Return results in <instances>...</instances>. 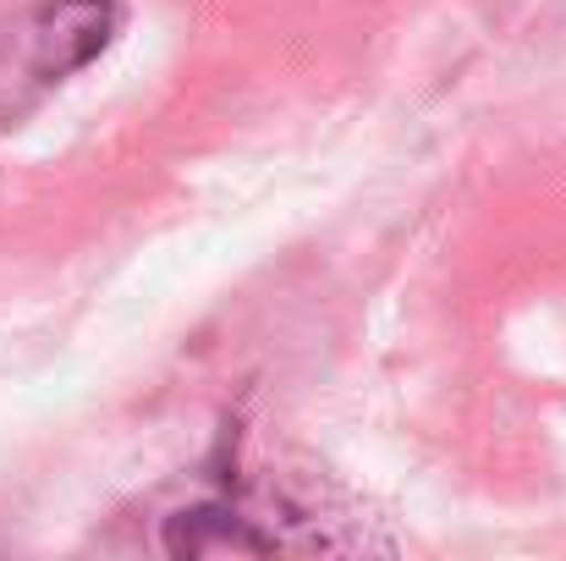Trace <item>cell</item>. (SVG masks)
<instances>
[{
	"instance_id": "1",
	"label": "cell",
	"mask_w": 566,
	"mask_h": 561,
	"mask_svg": "<svg viewBox=\"0 0 566 561\" xmlns=\"http://www.w3.org/2000/svg\"><path fill=\"white\" fill-rule=\"evenodd\" d=\"M122 0H39L0 33V127L105 55L122 33Z\"/></svg>"
},
{
	"instance_id": "2",
	"label": "cell",
	"mask_w": 566,
	"mask_h": 561,
	"mask_svg": "<svg viewBox=\"0 0 566 561\" xmlns=\"http://www.w3.org/2000/svg\"><path fill=\"white\" fill-rule=\"evenodd\" d=\"M160 546H166V557H270V551H281V540L264 534L237 507H188V512L166 518Z\"/></svg>"
}]
</instances>
